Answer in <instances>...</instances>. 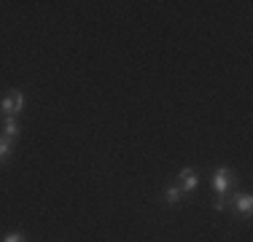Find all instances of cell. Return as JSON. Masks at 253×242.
I'll use <instances>...</instances> for the list:
<instances>
[{"label":"cell","instance_id":"cell-9","mask_svg":"<svg viewBox=\"0 0 253 242\" xmlns=\"http://www.w3.org/2000/svg\"><path fill=\"white\" fill-rule=\"evenodd\" d=\"M226 204H229L226 199H224V197H218V202H215V210H218V213H221V210H226Z\"/></svg>","mask_w":253,"mask_h":242},{"label":"cell","instance_id":"cell-6","mask_svg":"<svg viewBox=\"0 0 253 242\" xmlns=\"http://www.w3.org/2000/svg\"><path fill=\"white\" fill-rule=\"evenodd\" d=\"M11 143H14V140H8V137H0V159H8Z\"/></svg>","mask_w":253,"mask_h":242},{"label":"cell","instance_id":"cell-2","mask_svg":"<svg viewBox=\"0 0 253 242\" xmlns=\"http://www.w3.org/2000/svg\"><path fill=\"white\" fill-rule=\"evenodd\" d=\"M232 169H229V167H218V169H215V172H213V189L215 191H218L221 194V197H224V194H226V189H229V183H232Z\"/></svg>","mask_w":253,"mask_h":242},{"label":"cell","instance_id":"cell-8","mask_svg":"<svg viewBox=\"0 0 253 242\" xmlns=\"http://www.w3.org/2000/svg\"><path fill=\"white\" fill-rule=\"evenodd\" d=\"M3 242H27V240H25V234H22V232H11Z\"/></svg>","mask_w":253,"mask_h":242},{"label":"cell","instance_id":"cell-1","mask_svg":"<svg viewBox=\"0 0 253 242\" xmlns=\"http://www.w3.org/2000/svg\"><path fill=\"white\" fill-rule=\"evenodd\" d=\"M22 108H25V94L22 92H11L0 100V111L5 116H16V113H22Z\"/></svg>","mask_w":253,"mask_h":242},{"label":"cell","instance_id":"cell-5","mask_svg":"<svg viewBox=\"0 0 253 242\" xmlns=\"http://www.w3.org/2000/svg\"><path fill=\"white\" fill-rule=\"evenodd\" d=\"M16 132H19V126H16L14 116H8V119H5V135H3V137H8V140H14V137H16Z\"/></svg>","mask_w":253,"mask_h":242},{"label":"cell","instance_id":"cell-7","mask_svg":"<svg viewBox=\"0 0 253 242\" xmlns=\"http://www.w3.org/2000/svg\"><path fill=\"white\" fill-rule=\"evenodd\" d=\"M180 194H183L180 189H167V191H165V199H167L170 204H175V202H180Z\"/></svg>","mask_w":253,"mask_h":242},{"label":"cell","instance_id":"cell-3","mask_svg":"<svg viewBox=\"0 0 253 242\" xmlns=\"http://www.w3.org/2000/svg\"><path fill=\"white\" fill-rule=\"evenodd\" d=\"M197 183H200V175H197V169H191V167L180 169V191H194Z\"/></svg>","mask_w":253,"mask_h":242},{"label":"cell","instance_id":"cell-4","mask_svg":"<svg viewBox=\"0 0 253 242\" xmlns=\"http://www.w3.org/2000/svg\"><path fill=\"white\" fill-rule=\"evenodd\" d=\"M232 204H234V210H237V213L251 215V210H253V197H251V194H234V197H232Z\"/></svg>","mask_w":253,"mask_h":242}]
</instances>
